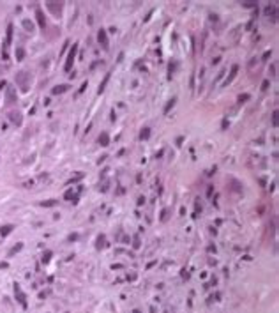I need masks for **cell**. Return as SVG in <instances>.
Segmentation results:
<instances>
[{"label":"cell","mask_w":279,"mask_h":313,"mask_svg":"<svg viewBox=\"0 0 279 313\" xmlns=\"http://www.w3.org/2000/svg\"><path fill=\"white\" fill-rule=\"evenodd\" d=\"M76 51H78V44H73V48H71V51H69V57H67V62H65V71L71 69V64H73V60H74V57H76Z\"/></svg>","instance_id":"cell-1"},{"label":"cell","mask_w":279,"mask_h":313,"mask_svg":"<svg viewBox=\"0 0 279 313\" xmlns=\"http://www.w3.org/2000/svg\"><path fill=\"white\" fill-rule=\"evenodd\" d=\"M14 294H16V297H18L19 304H21L23 308H27V301H25V294L21 292V288H19V285H14Z\"/></svg>","instance_id":"cell-2"},{"label":"cell","mask_w":279,"mask_h":313,"mask_svg":"<svg viewBox=\"0 0 279 313\" xmlns=\"http://www.w3.org/2000/svg\"><path fill=\"white\" fill-rule=\"evenodd\" d=\"M36 14H37L39 27H41V28H44V27H46V21H44V16H42V11H41V9H37V11H36Z\"/></svg>","instance_id":"cell-3"},{"label":"cell","mask_w":279,"mask_h":313,"mask_svg":"<svg viewBox=\"0 0 279 313\" xmlns=\"http://www.w3.org/2000/svg\"><path fill=\"white\" fill-rule=\"evenodd\" d=\"M9 117H11V120H13V122H14V124H21V117H19V113L18 112H11V113H9Z\"/></svg>","instance_id":"cell-4"},{"label":"cell","mask_w":279,"mask_h":313,"mask_svg":"<svg viewBox=\"0 0 279 313\" xmlns=\"http://www.w3.org/2000/svg\"><path fill=\"white\" fill-rule=\"evenodd\" d=\"M11 232H13V225H5V227L0 228V235H2V237H5V235L11 234Z\"/></svg>","instance_id":"cell-5"},{"label":"cell","mask_w":279,"mask_h":313,"mask_svg":"<svg viewBox=\"0 0 279 313\" xmlns=\"http://www.w3.org/2000/svg\"><path fill=\"white\" fill-rule=\"evenodd\" d=\"M99 42H103V46L108 48V39H106V32H104V30L99 32Z\"/></svg>","instance_id":"cell-6"},{"label":"cell","mask_w":279,"mask_h":313,"mask_svg":"<svg viewBox=\"0 0 279 313\" xmlns=\"http://www.w3.org/2000/svg\"><path fill=\"white\" fill-rule=\"evenodd\" d=\"M7 101H9V103H14V101H16V99H14V89H13V87L7 89Z\"/></svg>","instance_id":"cell-7"},{"label":"cell","mask_w":279,"mask_h":313,"mask_svg":"<svg viewBox=\"0 0 279 313\" xmlns=\"http://www.w3.org/2000/svg\"><path fill=\"white\" fill-rule=\"evenodd\" d=\"M99 142H101V145H108V143H110V138H108L106 133H101V135H99Z\"/></svg>","instance_id":"cell-8"},{"label":"cell","mask_w":279,"mask_h":313,"mask_svg":"<svg viewBox=\"0 0 279 313\" xmlns=\"http://www.w3.org/2000/svg\"><path fill=\"white\" fill-rule=\"evenodd\" d=\"M65 90H67V85H60V87H55L51 92H53V94H62V92H65Z\"/></svg>","instance_id":"cell-9"},{"label":"cell","mask_w":279,"mask_h":313,"mask_svg":"<svg viewBox=\"0 0 279 313\" xmlns=\"http://www.w3.org/2000/svg\"><path fill=\"white\" fill-rule=\"evenodd\" d=\"M149 135H150L149 127H145V129H143V131H141V135H140V136H141V140H143V138H145V140H147V138H149Z\"/></svg>","instance_id":"cell-10"},{"label":"cell","mask_w":279,"mask_h":313,"mask_svg":"<svg viewBox=\"0 0 279 313\" xmlns=\"http://www.w3.org/2000/svg\"><path fill=\"white\" fill-rule=\"evenodd\" d=\"M23 27H25L27 30H32V23H30L28 20H25V21H23Z\"/></svg>","instance_id":"cell-11"},{"label":"cell","mask_w":279,"mask_h":313,"mask_svg":"<svg viewBox=\"0 0 279 313\" xmlns=\"http://www.w3.org/2000/svg\"><path fill=\"white\" fill-rule=\"evenodd\" d=\"M16 55H18V60H21V59H23V55H25V51H23L21 48H18V50H16Z\"/></svg>","instance_id":"cell-12"},{"label":"cell","mask_w":279,"mask_h":313,"mask_svg":"<svg viewBox=\"0 0 279 313\" xmlns=\"http://www.w3.org/2000/svg\"><path fill=\"white\" fill-rule=\"evenodd\" d=\"M173 104H175V99H171V101H170V103L166 104V108H164V113H168V110H170V108H171Z\"/></svg>","instance_id":"cell-13"},{"label":"cell","mask_w":279,"mask_h":313,"mask_svg":"<svg viewBox=\"0 0 279 313\" xmlns=\"http://www.w3.org/2000/svg\"><path fill=\"white\" fill-rule=\"evenodd\" d=\"M19 250H21V244H18V246H14V248H13V250H11V251H9V255L16 253V251H19Z\"/></svg>","instance_id":"cell-14"},{"label":"cell","mask_w":279,"mask_h":313,"mask_svg":"<svg viewBox=\"0 0 279 313\" xmlns=\"http://www.w3.org/2000/svg\"><path fill=\"white\" fill-rule=\"evenodd\" d=\"M65 198H67V200H71V198H76V196L73 195V191H71V189H69V191H67V193H65Z\"/></svg>","instance_id":"cell-15"},{"label":"cell","mask_w":279,"mask_h":313,"mask_svg":"<svg viewBox=\"0 0 279 313\" xmlns=\"http://www.w3.org/2000/svg\"><path fill=\"white\" fill-rule=\"evenodd\" d=\"M247 98H249V96H247V94H244V96H240V98H239V99H240V103H242V101H246V99H247Z\"/></svg>","instance_id":"cell-16"}]
</instances>
